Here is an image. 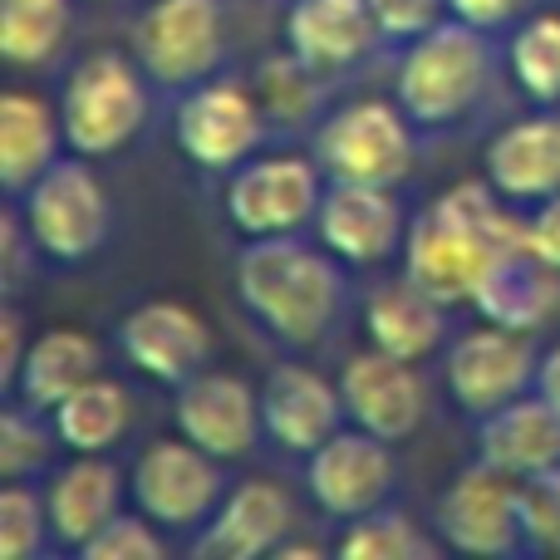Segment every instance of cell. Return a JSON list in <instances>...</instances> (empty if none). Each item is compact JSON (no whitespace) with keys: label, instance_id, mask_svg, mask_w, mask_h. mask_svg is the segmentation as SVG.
Here are the masks:
<instances>
[{"label":"cell","instance_id":"obj_1","mask_svg":"<svg viewBox=\"0 0 560 560\" xmlns=\"http://www.w3.org/2000/svg\"><path fill=\"white\" fill-rule=\"evenodd\" d=\"M516 242H526V222L512 217L506 197L492 183H457L408 226L404 271L443 305H472L487 266Z\"/></svg>","mask_w":560,"mask_h":560},{"label":"cell","instance_id":"obj_29","mask_svg":"<svg viewBox=\"0 0 560 560\" xmlns=\"http://www.w3.org/2000/svg\"><path fill=\"white\" fill-rule=\"evenodd\" d=\"M69 35V0H0L5 65H45Z\"/></svg>","mask_w":560,"mask_h":560},{"label":"cell","instance_id":"obj_2","mask_svg":"<svg viewBox=\"0 0 560 560\" xmlns=\"http://www.w3.org/2000/svg\"><path fill=\"white\" fill-rule=\"evenodd\" d=\"M236 295L271 339L285 349H310L339 315V271L300 236H256L236 256Z\"/></svg>","mask_w":560,"mask_h":560},{"label":"cell","instance_id":"obj_36","mask_svg":"<svg viewBox=\"0 0 560 560\" xmlns=\"http://www.w3.org/2000/svg\"><path fill=\"white\" fill-rule=\"evenodd\" d=\"M384 39H418L433 25H443L447 0H369Z\"/></svg>","mask_w":560,"mask_h":560},{"label":"cell","instance_id":"obj_17","mask_svg":"<svg viewBox=\"0 0 560 560\" xmlns=\"http://www.w3.org/2000/svg\"><path fill=\"white\" fill-rule=\"evenodd\" d=\"M339 394H345L349 423L384 438V443H404L408 433H418V423H423V413H428L423 378L413 374V364L384 354V349H374V345L345 364Z\"/></svg>","mask_w":560,"mask_h":560},{"label":"cell","instance_id":"obj_18","mask_svg":"<svg viewBox=\"0 0 560 560\" xmlns=\"http://www.w3.org/2000/svg\"><path fill=\"white\" fill-rule=\"evenodd\" d=\"M261 418H266V438L280 453L310 457L345 428L349 413L339 384H329L319 369L280 364L261 384Z\"/></svg>","mask_w":560,"mask_h":560},{"label":"cell","instance_id":"obj_12","mask_svg":"<svg viewBox=\"0 0 560 560\" xmlns=\"http://www.w3.org/2000/svg\"><path fill=\"white\" fill-rule=\"evenodd\" d=\"M536 349L532 335L506 329L487 319L482 329H467L453 349H447V394L463 413L487 418L522 398L536 384Z\"/></svg>","mask_w":560,"mask_h":560},{"label":"cell","instance_id":"obj_35","mask_svg":"<svg viewBox=\"0 0 560 560\" xmlns=\"http://www.w3.org/2000/svg\"><path fill=\"white\" fill-rule=\"evenodd\" d=\"M79 556L84 560H163V536H158V522H148L143 512L138 516L118 512Z\"/></svg>","mask_w":560,"mask_h":560},{"label":"cell","instance_id":"obj_19","mask_svg":"<svg viewBox=\"0 0 560 560\" xmlns=\"http://www.w3.org/2000/svg\"><path fill=\"white\" fill-rule=\"evenodd\" d=\"M378 39L369 0H295L285 15V49L305 74H339Z\"/></svg>","mask_w":560,"mask_h":560},{"label":"cell","instance_id":"obj_38","mask_svg":"<svg viewBox=\"0 0 560 560\" xmlns=\"http://www.w3.org/2000/svg\"><path fill=\"white\" fill-rule=\"evenodd\" d=\"M453 20H467L477 30H502L526 10V0H447Z\"/></svg>","mask_w":560,"mask_h":560},{"label":"cell","instance_id":"obj_20","mask_svg":"<svg viewBox=\"0 0 560 560\" xmlns=\"http://www.w3.org/2000/svg\"><path fill=\"white\" fill-rule=\"evenodd\" d=\"M295 526L290 497L276 482H242L232 497H222V506L212 512L197 556L202 560H256L266 551H280V541Z\"/></svg>","mask_w":560,"mask_h":560},{"label":"cell","instance_id":"obj_31","mask_svg":"<svg viewBox=\"0 0 560 560\" xmlns=\"http://www.w3.org/2000/svg\"><path fill=\"white\" fill-rule=\"evenodd\" d=\"M335 556L339 560H428L433 541L404 512H384L378 506V512L354 516L345 526V536L335 541Z\"/></svg>","mask_w":560,"mask_h":560},{"label":"cell","instance_id":"obj_39","mask_svg":"<svg viewBox=\"0 0 560 560\" xmlns=\"http://www.w3.org/2000/svg\"><path fill=\"white\" fill-rule=\"evenodd\" d=\"M25 319H20V310H5L0 315V384H5V394H10V384H15V374H20V364H25Z\"/></svg>","mask_w":560,"mask_h":560},{"label":"cell","instance_id":"obj_10","mask_svg":"<svg viewBox=\"0 0 560 560\" xmlns=\"http://www.w3.org/2000/svg\"><path fill=\"white\" fill-rule=\"evenodd\" d=\"M438 536L457 556H512L526 546L522 532V482L492 463L467 467L438 502Z\"/></svg>","mask_w":560,"mask_h":560},{"label":"cell","instance_id":"obj_25","mask_svg":"<svg viewBox=\"0 0 560 560\" xmlns=\"http://www.w3.org/2000/svg\"><path fill=\"white\" fill-rule=\"evenodd\" d=\"M477 443H482V463H492L497 472L526 482V477L560 467V413L541 394L536 398L522 394L506 408L482 418Z\"/></svg>","mask_w":560,"mask_h":560},{"label":"cell","instance_id":"obj_32","mask_svg":"<svg viewBox=\"0 0 560 560\" xmlns=\"http://www.w3.org/2000/svg\"><path fill=\"white\" fill-rule=\"evenodd\" d=\"M49 536V506L35 487L5 482L0 492V560H30L45 551Z\"/></svg>","mask_w":560,"mask_h":560},{"label":"cell","instance_id":"obj_33","mask_svg":"<svg viewBox=\"0 0 560 560\" xmlns=\"http://www.w3.org/2000/svg\"><path fill=\"white\" fill-rule=\"evenodd\" d=\"M49 433H55V423L45 428L35 408L25 404L5 408V423H0V472H5V482H25V477H35L45 467Z\"/></svg>","mask_w":560,"mask_h":560},{"label":"cell","instance_id":"obj_3","mask_svg":"<svg viewBox=\"0 0 560 560\" xmlns=\"http://www.w3.org/2000/svg\"><path fill=\"white\" fill-rule=\"evenodd\" d=\"M487 74H492L487 30L447 20L408 39V55L398 65V104L418 128H447L482 98Z\"/></svg>","mask_w":560,"mask_h":560},{"label":"cell","instance_id":"obj_13","mask_svg":"<svg viewBox=\"0 0 560 560\" xmlns=\"http://www.w3.org/2000/svg\"><path fill=\"white\" fill-rule=\"evenodd\" d=\"M398 482V463L384 438L364 428H339L319 453H310V497L325 516L354 522L388 502Z\"/></svg>","mask_w":560,"mask_h":560},{"label":"cell","instance_id":"obj_7","mask_svg":"<svg viewBox=\"0 0 560 560\" xmlns=\"http://www.w3.org/2000/svg\"><path fill=\"white\" fill-rule=\"evenodd\" d=\"M133 502L163 532L207 526L222 506V457L202 453L192 438H158L133 463Z\"/></svg>","mask_w":560,"mask_h":560},{"label":"cell","instance_id":"obj_22","mask_svg":"<svg viewBox=\"0 0 560 560\" xmlns=\"http://www.w3.org/2000/svg\"><path fill=\"white\" fill-rule=\"evenodd\" d=\"M118 497H124V477L104 453H79L69 467H59L55 482L45 492L49 506V536L65 551H84L98 532L118 516Z\"/></svg>","mask_w":560,"mask_h":560},{"label":"cell","instance_id":"obj_21","mask_svg":"<svg viewBox=\"0 0 560 560\" xmlns=\"http://www.w3.org/2000/svg\"><path fill=\"white\" fill-rule=\"evenodd\" d=\"M472 305H477V315L492 319V325H506V329L532 335V329H541L546 319L556 315L560 271L556 266H546L526 242H516V246H506L492 266H487Z\"/></svg>","mask_w":560,"mask_h":560},{"label":"cell","instance_id":"obj_6","mask_svg":"<svg viewBox=\"0 0 560 560\" xmlns=\"http://www.w3.org/2000/svg\"><path fill=\"white\" fill-rule=\"evenodd\" d=\"M413 118L404 104L384 98H354L325 118L315 133V163L329 183L398 187L413 173Z\"/></svg>","mask_w":560,"mask_h":560},{"label":"cell","instance_id":"obj_16","mask_svg":"<svg viewBox=\"0 0 560 560\" xmlns=\"http://www.w3.org/2000/svg\"><path fill=\"white\" fill-rule=\"evenodd\" d=\"M177 433L192 438L202 453L236 463L246 457L266 433L261 418V394H252V384L236 374H197L177 388Z\"/></svg>","mask_w":560,"mask_h":560},{"label":"cell","instance_id":"obj_11","mask_svg":"<svg viewBox=\"0 0 560 560\" xmlns=\"http://www.w3.org/2000/svg\"><path fill=\"white\" fill-rule=\"evenodd\" d=\"M261 133H266L261 104L232 79L192 84V94L177 104L173 118V138L183 148V158L207 167V173H232V167L252 163Z\"/></svg>","mask_w":560,"mask_h":560},{"label":"cell","instance_id":"obj_8","mask_svg":"<svg viewBox=\"0 0 560 560\" xmlns=\"http://www.w3.org/2000/svg\"><path fill=\"white\" fill-rule=\"evenodd\" d=\"M133 59L153 84H202L222 65V5L217 0H153L133 25Z\"/></svg>","mask_w":560,"mask_h":560},{"label":"cell","instance_id":"obj_14","mask_svg":"<svg viewBox=\"0 0 560 560\" xmlns=\"http://www.w3.org/2000/svg\"><path fill=\"white\" fill-rule=\"evenodd\" d=\"M118 349L143 378L167 388H183L212 359V329L183 300H148L128 310L118 325Z\"/></svg>","mask_w":560,"mask_h":560},{"label":"cell","instance_id":"obj_27","mask_svg":"<svg viewBox=\"0 0 560 560\" xmlns=\"http://www.w3.org/2000/svg\"><path fill=\"white\" fill-rule=\"evenodd\" d=\"M59 138H65V124L39 94L10 89L0 98V183H5L10 197H20L55 163Z\"/></svg>","mask_w":560,"mask_h":560},{"label":"cell","instance_id":"obj_34","mask_svg":"<svg viewBox=\"0 0 560 560\" xmlns=\"http://www.w3.org/2000/svg\"><path fill=\"white\" fill-rule=\"evenodd\" d=\"M522 532L532 551L560 556V467L522 482Z\"/></svg>","mask_w":560,"mask_h":560},{"label":"cell","instance_id":"obj_15","mask_svg":"<svg viewBox=\"0 0 560 560\" xmlns=\"http://www.w3.org/2000/svg\"><path fill=\"white\" fill-rule=\"evenodd\" d=\"M319 246L339 266H384L394 252H404V212L394 202V187H364V183H329L325 202L315 217Z\"/></svg>","mask_w":560,"mask_h":560},{"label":"cell","instance_id":"obj_4","mask_svg":"<svg viewBox=\"0 0 560 560\" xmlns=\"http://www.w3.org/2000/svg\"><path fill=\"white\" fill-rule=\"evenodd\" d=\"M108 226H114V207H108V192L94 177L89 158H55L25 187L30 246L55 266H84L89 256H98V246L108 242Z\"/></svg>","mask_w":560,"mask_h":560},{"label":"cell","instance_id":"obj_24","mask_svg":"<svg viewBox=\"0 0 560 560\" xmlns=\"http://www.w3.org/2000/svg\"><path fill=\"white\" fill-rule=\"evenodd\" d=\"M443 315H447L443 300L404 271L398 280H384L378 290H369L364 335H369V345L384 349V354L418 364V359H428L443 345Z\"/></svg>","mask_w":560,"mask_h":560},{"label":"cell","instance_id":"obj_9","mask_svg":"<svg viewBox=\"0 0 560 560\" xmlns=\"http://www.w3.org/2000/svg\"><path fill=\"white\" fill-rule=\"evenodd\" d=\"M319 163L310 158H256L242 163L226 187V217L232 226L256 242V236H295L315 226L319 202H325V183H319Z\"/></svg>","mask_w":560,"mask_h":560},{"label":"cell","instance_id":"obj_37","mask_svg":"<svg viewBox=\"0 0 560 560\" xmlns=\"http://www.w3.org/2000/svg\"><path fill=\"white\" fill-rule=\"evenodd\" d=\"M526 246H532L546 266L560 271V192L546 197V202H536V217L526 222Z\"/></svg>","mask_w":560,"mask_h":560},{"label":"cell","instance_id":"obj_28","mask_svg":"<svg viewBox=\"0 0 560 560\" xmlns=\"http://www.w3.org/2000/svg\"><path fill=\"white\" fill-rule=\"evenodd\" d=\"M55 423V438L69 447V453H114L124 443L128 423H133V404H128L124 384L114 378H89L79 384L65 404L49 413Z\"/></svg>","mask_w":560,"mask_h":560},{"label":"cell","instance_id":"obj_40","mask_svg":"<svg viewBox=\"0 0 560 560\" xmlns=\"http://www.w3.org/2000/svg\"><path fill=\"white\" fill-rule=\"evenodd\" d=\"M536 394L546 398V404L560 413V345L556 349H546V359H541V369H536Z\"/></svg>","mask_w":560,"mask_h":560},{"label":"cell","instance_id":"obj_26","mask_svg":"<svg viewBox=\"0 0 560 560\" xmlns=\"http://www.w3.org/2000/svg\"><path fill=\"white\" fill-rule=\"evenodd\" d=\"M98 364H104V349L89 329H45L39 339H30L10 398L35 413H55L79 384L98 378Z\"/></svg>","mask_w":560,"mask_h":560},{"label":"cell","instance_id":"obj_23","mask_svg":"<svg viewBox=\"0 0 560 560\" xmlns=\"http://www.w3.org/2000/svg\"><path fill=\"white\" fill-rule=\"evenodd\" d=\"M487 183L506 202H546L560 192V118L536 114L487 143Z\"/></svg>","mask_w":560,"mask_h":560},{"label":"cell","instance_id":"obj_5","mask_svg":"<svg viewBox=\"0 0 560 560\" xmlns=\"http://www.w3.org/2000/svg\"><path fill=\"white\" fill-rule=\"evenodd\" d=\"M148 118V74L124 55H89L74 65L59 98L65 143L79 158H108L138 138Z\"/></svg>","mask_w":560,"mask_h":560},{"label":"cell","instance_id":"obj_30","mask_svg":"<svg viewBox=\"0 0 560 560\" xmlns=\"http://www.w3.org/2000/svg\"><path fill=\"white\" fill-rule=\"evenodd\" d=\"M512 74L532 104H560V15H532L512 35Z\"/></svg>","mask_w":560,"mask_h":560}]
</instances>
